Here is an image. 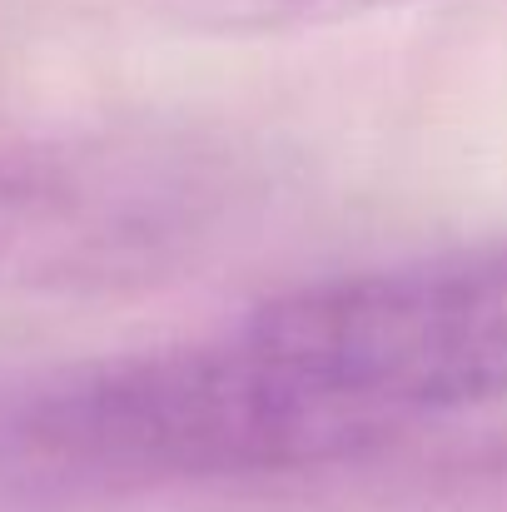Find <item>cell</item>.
I'll list each match as a JSON object with an SVG mask.
<instances>
[{"label": "cell", "instance_id": "obj_1", "mask_svg": "<svg viewBox=\"0 0 507 512\" xmlns=\"http://www.w3.org/2000/svg\"><path fill=\"white\" fill-rule=\"evenodd\" d=\"M239 324L373 453L507 398V234L299 284Z\"/></svg>", "mask_w": 507, "mask_h": 512}, {"label": "cell", "instance_id": "obj_2", "mask_svg": "<svg viewBox=\"0 0 507 512\" xmlns=\"http://www.w3.org/2000/svg\"><path fill=\"white\" fill-rule=\"evenodd\" d=\"M174 30L204 40H274L304 35L343 20H363L378 10L418 5V0H155Z\"/></svg>", "mask_w": 507, "mask_h": 512}]
</instances>
